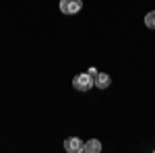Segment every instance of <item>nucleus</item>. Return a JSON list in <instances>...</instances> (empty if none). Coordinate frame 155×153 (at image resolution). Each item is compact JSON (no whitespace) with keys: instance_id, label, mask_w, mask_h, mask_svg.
Returning <instances> with one entry per match:
<instances>
[{"instance_id":"f257e3e1","label":"nucleus","mask_w":155,"mask_h":153,"mask_svg":"<svg viewBox=\"0 0 155 153\" xmlns=\"http://www.w3.org/2000/svg\"><path fill=\"white\" fill-rule=\"evenodd\" d=\"M93 85H95V81H93V77H91L89 72L77 75V77L72 79V87H74L77 91H89V89H91Z\"/></svg>"},{"instance_id":"f03ea898","label":"nucleus","mask_w":155,"mask_h":153,"mask_svg":"<svg viewBox=\"0 0 155 153\" xmlns=\"http://www.w3.org/2000/svg\"><path fill=\"white\" fill-rule=\"evenodd\" d=\"M81 8H83L81 0H60V11L64 15H77Z\"/></svg>"},{"instance_id":"7ed1b4c3","label":"nucleus","mask_w":155,"mask_h":153,"mask_svg":"<svg viewBox=\"0 0 155 153\" xmlns=\"http://www.w3.org/2000/svg\"><path fill=\"white\" fill-rule=\"evenodd\" d=\"M64 149L68 153H83V143H81V139H77V137H68L64 141Z\"/></svg>"},{"instance_id":"20e7f679","label":"nucleus","mask_w":155,"mask_h":153,"mask_svg":"<svg viewBox=\"0 0 155 153\" xmlns=\"http://www.w3.org/2000/svg\"><path fill=\"white\" fill-rule=\"evenodd\" d=\"M93 81H95L97 89H107V87L112 85V77H110L107 72H97L95 77H93Z\"/></svg>"},{"instance_id":"39448f33","label":"nucleus","mask_w":155,"mask_h":153,"mask_svg":"<svg viewBox=\"0 0 155 153\" xmlns=\"http://www.w3.org/2000/svg\"><path fill=\"white\" fill-rule=\"evenodd\" d=\"M99 151H101V143L97 139H89L83 145V153H99Z\"/></svg>"},{"instance_id":"423d86ee","label":"nucleus","mask_w":155,"mask_h":153,"mask_svg":"<svg viewBox=\"0 0 155 153\" xmlns=\"http://www.w3.org/2000/svg\"><path fill=\"white\" fill-rule=\"evenodd\" d=\"M145 25H147L149 29H155V11H151V12L145 15Z\"/></svg>"}]
</instances>
